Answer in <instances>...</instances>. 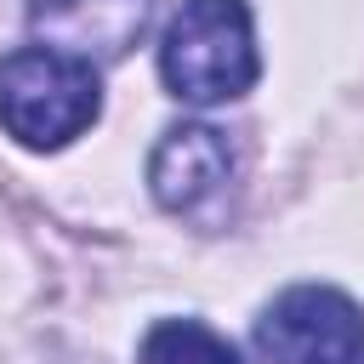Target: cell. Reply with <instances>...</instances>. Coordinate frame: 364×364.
Here are the masks:
<instances>
[{"label":"cell","mask_w":364,"mask_h":364,"mask_svg":"<svg viewBox=\"0 0 364 364\" xmlns=\"http://www.w3.org/2000/svg\"><path fill=\"white\" fill-rule=\"evenodd\" d=\"M256 34L245 0H182L159 40V80L182 102H228L256 85Z\"/></svg>","instance_id":"6da1fadb"},{"label":"cell","mask_w":364,"mask_h":364,"mask_svg":"<svg viewBox=\"0 0 364 364\" xmlns=\"http://www.w3.org/2000/svg\"><path fill=\"white\" fill-rule=\"evenodd\" d=\"M102 114L97 68L57 57L46 46H23L0 57V125L23 148H63Z\"/></svg>","instance_id":"7a4b0ae2"},{"label":"cell","mask_w":364,"mask_h":364,"mask_svg":"<svg viewBox=\"0 0 364 364\" xmlns=\"http://www.w3.org/2000/svg\"><path fill=\"white\" fill-rule=\"evenodd\" d=\"M256 353L267 364H358L364 307L330 284H296L256 318Z\"/></svg>","instance_id":"3957f363"},{"label":"cell","mask_w":364,"mask_h":364,"mask_svg":"<svg viewBox=\"0 0 364 364\" xmlns=\"http://www.w3.org/2000/svg\"><path fill=\"white\" fill-rule=\"evenodd\" d=\"M233 182V148L216 125H176L148 154V188L176 216H205L210 199H222Z\"/></svg>","instance_id":"277c9868"},{"label":"cell","mask_w":364,"mask_h":364,"mask_svg":"<svg viewBox=\"0 0 364 364\" xmlns=\"http://www.w3.org/2000/svg\"><path fill=\"white\" fill-rule=\"evenodd\" d=\"M148 17V0H34V28L46 34V51L74 63H114L136 46Z\"/></svg>","instance_id":"5b68a950"},{"label":"cell","mask_w":364,"mask_h":364,"mask_svg":"<svg viewBox=\"0 0 364 364\" xmlns=\"http://www.w3.org/2000/svg\"><path fill=\"white\" fill-rule=\"evenodd\" d=\"M136 364H245L228 336H216L199 318H165L142 336Z\"/></svg>","instance_id":"8992f818"}]
</instances>
